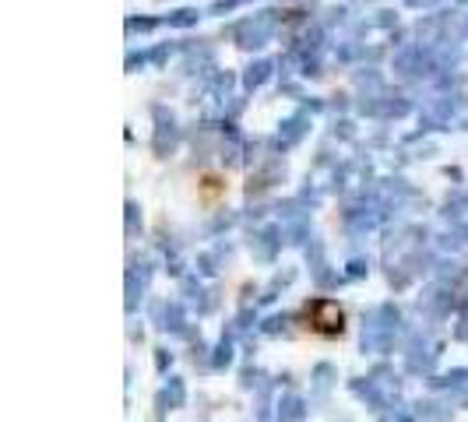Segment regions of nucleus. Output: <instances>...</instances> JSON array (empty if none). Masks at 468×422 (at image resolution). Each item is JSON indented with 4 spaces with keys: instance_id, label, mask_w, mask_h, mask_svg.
I'll return each instance as SVG.
<instances>
[{
    "instance_id": "nucleus-1",
    "label": "nucleus",
    "mask_w": 468,
    "mask_h": 422,
    "mask_svg": "<svg viewBox=\"0 0 468 422\" xmlns=\"http://www.w3.org/2000/svg\"><path fill=\"white\" fill-rule=\"evenodd\" d=\"M303 328L321 335V338H338L345 331V313L331 299H314V303L303 310Z\"/></svg>"
}]
</instances>
